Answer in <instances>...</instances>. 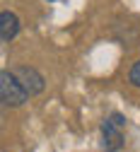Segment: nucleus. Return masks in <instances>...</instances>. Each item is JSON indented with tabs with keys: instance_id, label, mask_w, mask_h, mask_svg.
I'll list each match as a JSON object with an SVG mask.
<instances>
[{
	"instance_id": "obj_4",
	"label": "nucleus",
	"mask_w": 140,
	"mask_h": 152,
	"mask_svg": "<svg viewBox=\"0 0 140 152\" xmlns=\"http://www.w3.org/2000/svg\"><path fill=\"white\" fill-rule=\"evenodd\" d=\"M19 34V17L15 12H0V39L5 44H10L15 36Z\"/></svg>"
},
{
	"instance_id": "obj_6",
	"label": "nucleus",
	"mask_w": 140,
	"mask_h": 152,
	"mask_svg": "<svg viewBox=\"0 0 140 152\" xmlns=\"http://www.w3.org/2000/svg\"><path fill=\"white\" fill-rule=\"evenodd\" d=\"M48 3H53V0H48Z\"/></svg>"
},
{
	"instance_id": "obj_3",
	"label": "nucleus",
	"mask_w": 140,
	"mask_h": 152,
	"mask_svg": "<svg viewBox=\"0 0 140 152\" xmlns=\"http://www.w3.org/2000/svg\"><path fill=\"white\" fill-rule=\"evenodd\" d=\"M12 75L19 80V85H22V87L29 92V97H34V94H41L44 87H46L44 75L39 72V70H34V68H29V65H19V68H15Z\"/></svg>"
},
{
	"instance_id": "obj_5",
	"label": "nucleus",
	"mask_w": 140,
	"mask_h": 152,
	"mask_svg": "<svg viewBox=\"0 0 140 152\" xmlns=\"http://www.w3.org/2000/svg\"><path fill=\"white\" fill-rule=\"evenodd\" d=\"M128 80H130L133 87H140V61L133 63V68H130V72H128Z\"/></svg>"
},
{
	"instance_id": "obj_2",
	"label": "nucleus",
	"mask_w": 140,
	"mask_h": 152,
	"mask_svg": "<svg viewBox=\"0 0 140 152\" xmlns=\"http://www.w3.org/2000/svg\"><path fill=\"white\" fill-rule=\"evenodd\" d=\"M27 99H29V92L19 85L12 70L0 72V102H3V106H22Z\"/></svg>"
},
{
	"instance_id": "obj_1",
	"label": "nucleus",
	"mask_w": 140,
	"mask_h": 152,
	"mask_svg": "<svg viewBox=\"0 0 140 152\" xmlns=\"http://www.w3.org/2000/svg\"><path fill=\"white\" fill-rule=\"evenodd\" d=\"M123 128L126 118L121 113H111L102 123V150L99 152H118L123 147Z\"/></svg>"
}]
</instances>
